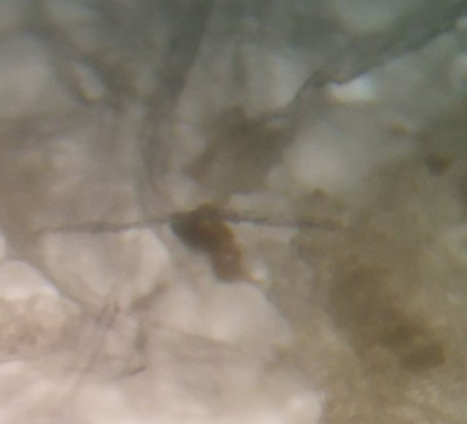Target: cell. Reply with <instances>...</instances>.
<instances>
[{
	"label": "cell",
	"instance_id": "cell-2",
	"mask_svg": "<svg viewBox=\"0 0 467 424\" xmlns=\"http://www.w3.org/2000/svg\"><path fill=\"white\" fill-rule=\"evenodd\" d=\"M351 7L357 10L348 13V16H358V25H379L381 22L392 18L395 14V5H354Z\"/></svg>",
	"mask_w": 467,
	"mask_h": 424
},
{
	"label": "cell",
	"instance_id": "cell-1",
	"mask_svg": "<svg viewBox=\"0 0 467 424\" xmlns=\"http://www.w3.org/2000/svg\"><path fill=\"white\" fill-rule=\"evenodd\" d=\"M332 93L344 101L365 100L373 96L374 85L370 77H359L348 84L333 85Z\"/></svg>",
	"mask_w": 467,
	"mask_h": 424
}]
</instances>
